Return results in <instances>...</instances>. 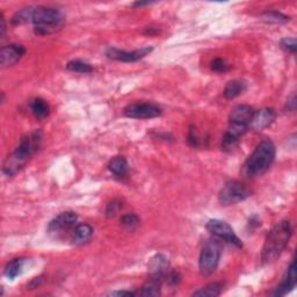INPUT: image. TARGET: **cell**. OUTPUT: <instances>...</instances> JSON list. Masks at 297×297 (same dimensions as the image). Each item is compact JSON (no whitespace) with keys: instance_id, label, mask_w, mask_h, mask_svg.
<instances>
[{"instance_id":"6da1fadb","label":"cell","mask_w":297,"mask_h":297,"mask_svg":"<svg viewBox=\"0 0 297 297\" xmlns=\"http://www.w3.org/2000/svg\"><path fill=\"white\" fill-rule=\"evenodd\" d=\"M42 133L40 130H35L32 134L26 135L19 143V145L4 161L3 172L7 177H13L19 173L28 163L37 148L41 145Z\"/></svg>"},{"instance_id":"7a4b0ae2","label":"cell","mask_w":297,"mask_h":297,"mask_svg":"<svg viewBox=\"0 0 297 297\" xmlns=\"http://www.w3.org/2000/svg\"><path fill=\"white\" fill-rule=\"evenodd\" d=\"M292 235V228L289 221H281L278 223L266 237L263 247V259L264 264H270L278 259L286 250Z\"/></svg>"},{"instance_id":"3957f363","label":"cell","mask_w":297,"mask_h":297,"mask_svg":"<svg viewBox=\"0 0 297 297\" xmlns=\"http://www.w3.org/2000/svg\"><path fill=\"white\" fill-rule=\"evenodd\" d=\"M277 155V148L270 139H264L258 144L253 154L244 165V173L250 178L263 176L272 166Z\"/></svg>"},{"instance_id":"277c9868","label":"cell","mask_w":297,"mask_h":297,"mask_svg":"<svg viewBox=\"0 0 297 297\" xmlns=\"http://www.w3.org/2000/svg\"><path fill=\"white\" fill-rule=\"evenodd\" d=\"M32 23L36 35H50L58 32L65 24V16L62 12L54 7H34Z\"/></svg>"},{"instance_id":"5b68a950","label":"cell","mask_w":297,"mask_h":297,"mask_svg":"<svg viewBox=\"0 0 297 297\" xmlns=\"http://www.w3.org/2000/svg\"><path fill=\"white\" fill-rule=\"evenodd\" d=\"M222 254V246L217 238L209 239L206 242L202 251H201L199 259V268L200 273L203 277H209L217 269V266L220 264Z\"/></svg>"},{"instance_id":"8992f818","label":"cell","mask_w":297,"mask_h":297,"mask_svg":"<svg viewBox=\"0 0 297 297\" xmlns=\"http://www.w3.org/2000/svg\"><path fill=\"white\" fill-rule=\"evenodd\" d=\"M251 195V190L244 183L231 180L225 183L218 194V200L222 206H232L246 200Z\"/></svg>"},{"instance_id":"52a82bcc","label":"cell","mask_w":297,"mask_h":297,"mask_svg":"<svg viewBox=\"0 0 297 297\" xmlns=\"http://www.w3.org/2000/svg\"><path fill=\"white\" fill-rule=\"evenodd\" d=\"M161 114V108L152 102H135L124 108V115L130 119H155Z\"/></svg>"},{"instance_id":"ba28073f","label":"cell","mask_w":297,"mask_h":297,"mask_svg":"<svg viewBox=\"0 0 297 297\" xmlns=\"http://www.w3.org/2000/svg\"><path fill=\"white\" fill-rule=\"evenodd\" d=\"M78 216L76 213L73 211H65L59 214L58 216H56L54 220L50 221L48 224V234L55 237L62 236L64 234L69 232L70 230L74 229V226L77 224Z\"/></svg>"},{"instance_id":"9c48e42d","label":"cell","mask_w":297,"mask_h":297,"mask_svg":"<svg viewBox=\"0 0 297 297\" xmlns=\"http://www.w3.org/2000/svg\"><path fill=\"white\" fill-rule=\"evenodd\" d=\"M207 229L215 236L216 238L228 242L237 247H242L243 243L238 238V236L235 234L234 229L228 224V223L221 220H210L207 223Z\"/></svg>"},{"instance_id":"30bf717a","label":"cell","mask_w":297,"mask_h":297,"mask_svg":"<svg viewBox=\"0 0 297 297\" xmlns=\"http://www.w3.org/2000/svg\"><path fill=\"white\" fill-rule=\"evenodd\" d=\"M154 50L152 47H144L141 49L133 50V51H125L120 50L117 48H108L106 51V56L109 59L117 60V62H123V63H133L137 62V60L142 59L147 56L150 52Z\"/></svg>"},{"instance_id":"8fae6325","label":"cell","mask_w":297,"mask_h":297,"mask_svg":"<svg viewBox=\"0 0 297 297\" xmlns=\"http://www.w3.org/2000/svg\"><path fill=\"white\" fill-rule=\"evenodd\" d=\"M26 54V49L21 45H10L2 48L0 50V64L3 68L15 65Z\"/></svg>"},{"instance_id":"7c38bea8","label":"cell","mask_w":297,"mask_h":297,"mask_svg":"<svg viewBox=\"0 0 297 297\" xmlns=\"http://www.w3.org/2000/svg\"><path fill=\"white\" fill-rule=\"evenodd\" d=\"M253 114H254V111L252 107L247 106V104H239L231 112L229 123L248 129Z\"/></svg>"},{"instance_id":"4fadbf2b","label":"cell","mask_w":297,"mask_h":297,"mask_svg":"<svg viewBox=\"0 0 297 297\" xmlns=\"http://www.w3.org/2000/svg\"><path fill=\"white\" fill-rule=\"evenodd\" d=\"M275 117H277V112L273 108H263L260 111L254 112L253 117L251 120L250 126L253 130H263L267 128L270 124L273 123Z\"/></svg>"},{"instance_id":"5bb4252c","label":"cell","mask_w":297,"mask_h":297,"mask_svg":"<svg viewBox=\"0 0 297 297\" xmlns=\"http://www.w3.org/2000/svg\"><path fill=\"white\" fill-rule=\"evenodd\" d=\"M297 281V273H296V264L292 261L286 273V277L282 282L279 285L275 290L272 292L273 296H285L288 292H290L296 287Z\"/></svg>"},{"instance_id":"9a60e30c","label":"cell","mask_w":297,"mask_h":297,"mask_svg":"<svg viewBox=\"0 0 297 297\" xmlns=\"http://www.w3.org/2000/svg\"><path fill=\"white\" fill-rule=\"evenodd\" d=\"M168 259L163 254H156L148 264V270H150L151 277L158 278L163 281H165L166 275L168 273Z\"/></svg>"},{"instance_id":"2e32d148","label":"cell","mask_w":297,"mask_h":297,"mask_svg":"<svg viewBox=\"0 0 297 297\" xmlns=\"http://www.w3.org/2000/svg\"><path fill=\"white\" fill-rule=\"evenodd\" d=\"M94 230L90 224H86V223H81V224H78L74 226L73 234H72V242L77 245H82L89 242L93 236Z\"/></svg>"},{"instance_id":"e0dca14e","label":"cell","mask_w":297,"mask_h":297,"mask_svg":"<svg viewBox=\"0 0 297 297\" xmlns=\"http://www.w3.org/2000/svg\"><path fill=\"white\" fill-rule=\"evenodd\" d=\"M29 106H30V111H32L35 117H37V119H40V120L46 119L50 113L49 104H48L46 100H43L41 98L33 99L32 101H30Z\"/></svg>"},{"instance_id":"ac0fdd59","label":"cell","mask_w":297,"mask_h":297,"mask_svg":"<svg viewBox=\"0 0 297 297\" xmlns=\"http://www.w3.org/2000/svg\"><path fill=\"white\" fill-rule=\"evenodd\" d=\"M108 169L116 177H124L129 172V164L124 157H115L109 161Z\"/></svg>"},{"instance_id":"d6986e66","label":"cell","mask_w":297,"mask_h":297,"mask_svg":"<svg viewBox=\"0 0 297 297\" xmlns=\"http://www.w3.org/2000/svg\"><path fill=\"white\" fill-rule=\"evenodd\" d=\"M161 285H163V280L158 278L151 277L145 285L142 287V289L137 292V295L141 296H159L161 290Z\"/></svg>"},{"instance_id":"ffe728a7","label":"cell","mask_w":297,"mask_h":297,"mask_svg":"<svg viewBox=\"0 0 297 297\" xmlns=\"http://www.w3.org/2000/svg\"><path fill=\"white\" fill-rule=\"evenodd\" d=\"M246 90V84L242 80H231L224 89V97L226 99H235L243 94Z\"/></svg>"},{"instance_id":"44dd1931","label":"cell","mask_w":297,"mask_h":297,"mask_svg":"<svg viewBox=\"0 0 297 297\" xmlns=\"http://www.w3.org/2000/svg\"><path fill=\"white\" fill-rule=\"evenodd\" d=\"M26 263V259L24 258H19V259H14L12 260L11 263H8L5 267V270H4V274L7 279L10 280H14L16 277H19L23 272L24 265Z\"/></svg>"},{"instance_id":"7402d4cb","label":"cell","mask_w":297,"mask_h":297,"mask_svg":"<svg viewBox=\"0 0 297 297\" xmlns=\"http://www.w3.org/2000/svg\"><path fill=\"white\" fill-rule=\"evenodd\" d=\"M223 290V285L220 282H214L209 283V285L204 286L201 289L196 290L193 296H199V297H216L220 296L221 292Z\"/></svg>"},{"instance_id":"603a6c76","label":"cell","mask_w":297,"mask_h":297,"mask_svg":"<svg viewBox=\"0 0 297 297\" xmlns=\"http://www.w3.org/2000/svg\"><path fill=\"white\" fill-rule=\"evenodd\" d=\"M33 13L34 7H25L17 11L12 17V24L13 25H24L27 23H32L33 19Z\"/></svg>"},{"instance_id":"cb8c5ba5","label":"cell","mask_w":297,"mask_h":297,"mask_svg":"<svg viewBox=\"0 0 297 297\" xmlns=\"http://www.w3.org/2000/svg\"><path fill=\"white\" fill-rule=\"evenodd\" d=\"M67 69L69 70V71L78 72V73L93 72V68H92V65L89 63H86V62H82V60H80V59L70 60V62L67 64Z\"/></svg>"},{"instance_id":"d4e9b609","label":"cell","mask_w":297,"mask_h":297,"mask_svg":"<svg viewBox=\"0 0 297 297\" xmlns=\"http://www.w3.org/2000/svg\"><path fill=\"white\" fill-rule=\"evenodd\" d=\"M139 223H141V220L139 217L136 215V214H125V215L122 216L121 218V224L123 226L124 229L128 231H135L138 226Z\"/></svg>"},{"instance_id":"484cf974","label":"cell","mask_w":297,"mask_h":297,"mask_svg":"<svg viewBox=\"0 0 297 297\" xmlns=\"http://www.w3.org/2000/svg\"><path fill=\"white\" fill-rule=\"evenodd\" d=\"M263 20L266 23L270 24H285L287 21H289V16H287L285 14H282L280 12H265L263 15Z\"/></svg>"},{"instance_id":"4316f807","label":"cell","mask_w":297,"mask_h":297,"mask_svg":"<svg viewBox=\"0 0 297 297\" xmlns=\"http://www.w3.org/2000/svg\"><path fill=\"white\" fill-rule=\"evenodd\" d=\"M238 143H239V139L230 136L229 134L225 133V135L223 136V139H222V150L223 151H232L234 148H236V146L238 145Z\"/></svg>"},{"instance_id":"83f0119b","label":"cell","mask_w":297,"mask_h":297,"mask_svg":"<svg viewBox=\"0 0 297 297\" xmlns=\"http://www.w3.org/2000/svg\"><path fill=\"white\" fill-rule=\"evenodd\" d=\"M122 202L120 200H113L112 202L107 204L106 208V216L107 217H114L117 213L121 210Z\"/></svg>"},{"instance_id":"f1b7e54d","label":"cell","mask_w":297,"mask_h":297,"mask_svg":"<svg viewBox=\"0 0 297 297\" xmlns=\"http://www.w3.org/2000/svg\"><path fill=\"white\" fill-rule=\"evenodd\" d=\"M230 69V65L222 58H215L211 62V70L215 72H226Z\"/></svg>"},{"instance_id":"f546056e","label":"cell","mask_w":297,"mask_h":297,"mask_svg":"<svg viewBox=\"0 0 297 297\" xmlns=\"http://www.w3.org/2000/svg\"><path fill=\"white\" fill-rule=\"evenodd\" d=\"M280 45L282 47V49H285L288 52H291V54H295L297 49L296 40L292 37H286L280 42Z\"/></svg>"},{"instance_id":"4dcf8cb0","label":"cell","mask_w":297,"mask_h":297,"mask_svg":"<svg viewBox=\"0 0 297 297\" xmlns=\"http://www.w3.org/2000/svg\"><path fill=\"white\" fill-rule=\"evenodd\" d=\"M165 281L168 282V285H171V286H178L181 281V277L178 272H174L173 270V272L167 273V275H166V278H165Z\"/></svg>"},{"instance_id":"1f68e13d","label":"cell","mask_w":297,"mask_h":297,"mask_svg":"<svg viewBox=\"0 0 297 297\" xmlns=\"http://www.w3.org/2000/svg\"><path fill=\"white\" fill-rule=\"evenodd\" d=\"M188 142H189L190 145L199 146V139H198V136H196V133H195V130L193 128H190V130H189Z\"/></svg>"},{"instance_id":"d6a6232c","label":"cell","mask_w":297,"mask_h":297,"mask_svg":"<svg viewBox=\"0 0 297 297\" xmlns=\"http://www.w3.org/2000/svg\"><path fill=\"white\" fill-rule=\"evenodd\" d=\"M296 106H297V100H296V94L294 93L289 99H288L287 109L290 112H294L296 109Z\"/></svg>"},{"instance_id":"836d02e7","label":"cell","mask_w":297,"mask_h":297,"mask_svg":"<svg viewBox=\"0 0 297 297\" xmlns=\"http://www.w3.org/2000/svg\"><path fill=\"white\" fill-rule=\"evenodd\" d=\"M111 296H136V291H130V290H119V291H113L109 294Z\"/></svg>"},{"instance_id":"e575fe53","label":"cell","mask_w":297,"mask_h":297,"mask_svg":"<svg viewBox=\"0 0 297 297\" xmlns=\"http://www.w3.org/2000/svg\"><path fill=\"white\" fill-rule=\"evenodd\" d=\"M0 21H2V28H0V36L4 37L6 32V24H5V17L2 14V17H0Z\"/></svg>"},{"instance_id":"d590c367","label":"cell","mask_w":297,"mask_h":297,"mask_svg":"<svg viewBox=\"0 0 297 297\" xmlns=\"http://www.w3.org/2000/svg\"><path fill=\"white\" fill-rule=\"evenodd\" d=\"M158 33H159V30L157 29V28H154V27H147V28H146V32H145V34H147V35L158 34Z\"/></svg>"}]
</instances>
